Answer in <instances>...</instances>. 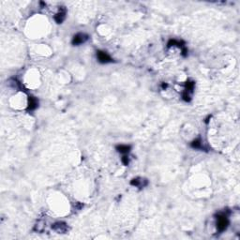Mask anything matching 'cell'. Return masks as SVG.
I'll return each mask as SVG.
<instances>
[{
    "mask_svg": "<svg viewBox=\"0 0 240 240\" xmlns=\"http://www.w3.org/2000/svg\"><path fill=\"white\" fill-rule=\"evenodd\" d=\"M218 221H217V228L218 230L220 232H223L224 230H226L227 227H228V224H229V221L226 217V215H218Z\"/></svg>",
    "mask_w": 240,
    "mask_h": 240,
    "instance_id": "cell-1",
    "label": "cell"
},
{
    "mask_svg": "<svg viewBox=\"0 0 240 240\" xmlns=\"http://www.w3.org/2000/svg\"><path fill=\"white\" fill-rule=\"evenodd\" d=\"M88 39V36L85 33H78L73 37L72 39V44L73 45H79L82 43H85L86 41Z\"/></svg>",
    "mask_w": 240,
    "mask_h": 240,
    "instance_id": "cell-2",
    "label": "cell"
},
{
    "mask_svg": "<svg viewBox=\"0 0 240 240\" xmlns=\"http://www.w3.org/2000/svg\"><path fill=\"white\" fill-rule=\"evenodd\" d=\"M97 57L99 59V61L100 63H109V62H112L113 59L111 58V56L106 53V52H103V51H99L97 52Z\"/></svg>",
    "mask_w": 240,
    "mask_h": 240,
    "instance_id": "cell-3",
    "label": "cell"
},
{
    "mask_svg": "<svg viewBox=\"0 0 240 240\" xmlns=\"http://www.w3.org/2000/svg\"><path fill=\"white\" fill-rule=\"evenodd\" d=\"M52 228H53V230H55L58 234H64L69 230L67 224L64 222H56L52 226Z\"/></svg>",
    "mask_w": 240,
    "mask_h": 240,
    "instance_id": "cell-4",
    "label": "cell"
},
{
    "mask_svg": "<svg viewBox=\"0 0 240 240\" xmlns=\"http://www.w3.org/2000/svg\"><path fill=\"white\" fill-rule=\"evenodd\" d=\"M65 18H66V10L64 8L63 9H60L59 12H57L55 15V20L56 21L57 24H61L65 20Z\"/></svg>",
    "mask_w": 240,
    "mask_h": 240,
    "instance_id": "cell-5",
    "label": "cell"
},
{
    "mask_svg": "<svg viewBox=\"0 0 240 240\" xmlns=\"http://www.w3.org/2000/svg\"><path fill=\"white\" fill-rule=\"evenodd\" d=\"M38 106V101L34 97H29L28 98V107L27 110L28 111H33L37 108Z\"/></svg>",
    "mask_w": 240,
    "mask_h": 240,
    "instance_id": "cell-6",
    "label": "cell"
},
{
    "mask_svg": "<svg viewBox=\"0 0 240 240\" xmlns=\"http://www.w3.org/2000/svg\"><path fill=\"white\" fill-rule=\"evenodd\" d=\"M131 185L135 186V187H139V188H142V187H144L145 185L147 184V181L145 179H142V178H136V179H133L131 182H130Z\"/></svg>",
    "mask_w": 240,
    "mask_h": 240,
    "instance_id": "cell-7",
    "label": "cell"
},
{
    "mask_svg": "<svg viewBox=\"0 0 240 240\" xmlns=\"http://www.w3.org/2000/svg\"><path fill=\"white\" fill-rule=\"evenodd\" d=\"M130 145H124V144H121V145H118L117 147V149L120 152V153H123V154H126V153H129L130 150Z\"/></svg>",
    "mask_w": 240,
    "mask_h": 240,
    "instance_id": "cell-8",
    "label": "cell"
},
{
    "mask_svg": "<svg viewBox=\"0 0 240 240\" xmlns=\"http://www.w3.org/2000/svg\"><path fill=\"white\" fill-rule=\"evenodd\" d=\"M191 147L193 148H202V141L201 139H196L191 143Z\"/></svg>",
    "mask_w": 240,
    "mask_h": 240,
    "instance_id": "cell-9",
    "label": "cell"
},
{
    "mask_svg": "<svg viewBox=\"0 0 240 240\" xmlns=\"http://www.w3.org/2000/svg\"><path fill=\"white\" fill-rule=\"evenodd\" d=\"M122 162L125 164V165H128L129 164V159L127 156H124V157L122 158Z\"/></svg>",
    "mask_w": 240,
    "mask_h": 240,
    "instance_id": "cell-10",
    "label": "cell"
}]
</instances>
